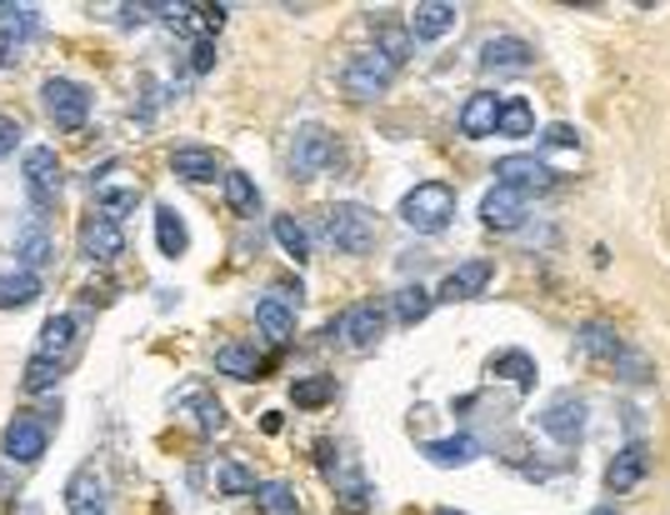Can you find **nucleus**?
I'll return each instance as SVG.
<instances>
[{"instance_id":"obj_4","label":"nucleus","mask_w":670,"mask_h":515,"mask_svg":"<svg viewBox=\"0 0 670 515\" xmlns=\"http://www.w3.org/2000/svg\"><path fill=\"white\" fill-rule=\"evenodd\" d=\"M396 70H400V65L386 61L381 51H361L356 61L346 65V95H350V101H375V95L390 91Z\"/></svg>"},{"instance_id":"obj_33","label":"nucleus","mask_w":670,"mask_h":515,"mask_svg":"<svg viewBox=\"0 0 670 515\" xmlns=\"http://www.w3.org/2000/svg\"><path fill=\"white\" fill-rule=\"evenodd\" d=\"M226 206L235 210V216H260V191L250 176H241V170H231L226 176Z\"/></svg>"},{"instance_id":"obj_46","label":"nucleus","mask_w":670,"mask_h":515,"mask_svg":"<svg viewBox=\"0 0 670 515\" xmlns=\"http://www.w3.org/2000/svg\"><path fill=\"white\" fill-rule=\"evenodd\" d=\"M440 515H461V511H440Z\"/></svg>"},{"instance_id":"obj_30","label":"nucleus","mask_w":670,"mask_h":515,"mask_svg":"<svg viewBox=\"0 0 670 515\" xmlns=\"http://www.w3.org/2000/svg\"><path fill=\"white\" fill-rule=\"evenodd\" d=\"M51 235H46V226L40 220H30L26 231H21V241H15V256H21V271H36V266H46L51 260Z\"/></svg>"},{"instance_id":"obj_42","label":"nucleus","mask_w":670,"mask_h":515,"mask_svg":"<svg viewBox=\"0 0 670 515\" xmlns=\"http://www.w3.org/2000/svg\"><path fill=\"white\" fill-rule=\"evenodd\" d=\"M216 40H195V51H191V65H195V70H201V76H206V70H210V65H216Z\"/></svg>"},{"instance_id":"obj_43","label":"nucleus","mask_w":670,"mask_h":515,"mask_svg":"<svg viewBox=\"0 0 670 515\" xmlns=\"http://www.w3.org/2000/svg\"><path fill=\"white\" fill-rule=\"evenodd\" d=\"M15 141H21V126H15L11 116H0V155H11Z\"/></svg>"},{"instance_id":"obj_39","label":"nucleus","mask_w":670,"mask_h":515,"mask_svg":"<svg viewBox=\"0 0 670 515\" xmlns=\"http://www.w3.org/2000/svg\"><path fill=\"white\" fill-rule=\"evenodd\" d=\"M335 396V381L331 375H310V381H296V405H325V400Z\"/></svg>"},{"instance_id":"obj_34","label":"nucleus","mask_w":670,"mask_h":515,"mask_svg":"<svg viewBox=\"0 0 670 515\" xmlns=\"http://www.w3.org/2000/svg\"><path fill=\"white\" fill-rule=\"evenodd\" d=\"M275 241H281V250L296 266H306L310 260V235H306V226H300L296 216H275Z\"/></svg>"},{"instance_id":"obj_11","label":"nucleus","mask_w":670,"mask_h":515,"mask_svg":"<svg viewBox=\"0 0 670 515\" xmlns=\"http://www.w3.org/2000/svg\"><path fill=\"white\" fill-rule=\"evenodd\" d=\"M541 430L545 436H555L561 446H576V440L585 436V400L555 396L551 405H545V415H541Z\"/></svg>"},{"instance_id":"obj_3","label":"nucleus","mask_w":670,"mask_h":515,"mask_svg":"<svg viewBox=\"0 0 670 515\" xmlns=\"http://www.w3.org/2000/svg\"><path fill=\"white\" fill-rule=\"evenodd\" d=\"M40 95H46V116H51L61 130H80L86 116H91V91H86L80 80L51 76L46 86H40Z\"/></svg>"},{"instance_id":"obj_25","label":"nucleus","mask_w":670,"mask_h":515,"mask_svg":"<svg viewBox=\"0 0 670 515\" xmlns=\"http://www.w3.org/2000/svg\"><path fill=\"white\" fill-rule=\"evenodd\" d=\"M95 206H101L105 220H126L130 210L141 206V185H111V181H95Z\"/></svg>"},{"instance_id":"obj_45","label":"nucleus","mask_w":670,"mask_h":515,"mask_svg":"<svg viewBox=\"0 0 670 515\" xmlns=\"http://www.w3.org/2000/svg\"><path fill=\"white\" fill-rule=\"evenodd\" d=\"M591 515H620V511H616V505H601V511H591Z\"/></svg>"},{"instance_id":"obj_8","label":"nucleus","mask_w":670,"mask_h":515,"mask_svg":"<svg viewBox=\"0 0 670 515\" xmlns=\"http://www.w3.org/2000/svg\"><path fill=\"white\" fill-rule=\"evenodd\" d=\"M40 30L36 5H0V61H15Z\"/></svg>"},{"instance_id":"obj_9","label":"nucleus","mask_w":670,"mask_h":515,"mask_svg":"<svg viewBox=\"0 0 670 515\" xmlns=\"http://www.w3.org/2000/svg\"><path fill=\"white\" fill-rule=\"evenodd\" d=\"M26 191L36 206H51L61 195V160H55L51 145H30L26 151Z\"/></svg>"},{"instance_id":"obj_1","label":"nucleus","mask_w":670,"mask_h":515,"mask_svg":"<svg viewBox=\"0 0 670 515\" xmlns=\"http://www.w3.org/2000/svg\"><path fill=\"white\" fill-rule=\"evenodd\" d=\"M451 216H455V191H451V185H440V181L415 185V191L400 201V220H405L415 235L446 231V226H451Z\"/></svg>"},{"instance_id":"obj_7","label":"nucleus","mask_w":670,"mask_h":515,"mask_svg":"<svg viewBox=\"0 0 670 515\" xmlns=\"http://www.w3.org/2000/svg\"><path fill=\"white\" fill-rule=\"evenodd\" d=\"M331 155H335L331 130H325V126H300L296 136H291V176H296V181L321 176Z\"/></svg>"},{"instance_id":"obj_19","label":"nucleus","mask_w":670,"mask_h":515,"mask_svg":"<svg viewBox=\"0 0 670 515\" xmlns=\"http://www.w3.org/2000/svg\"><path fill=\"white\" fill-rule=\"evenodd\" d=\"M501 95L490 91H476L471 101L461 105V136H471V141H486V136H495V120H501Z\"/></svg>"},{"instance_id":"obj_13","label":"nucleus","mask_w":670,"mask_h":515,"mask_svg":"<svg viewBox=\"0 0 670 515\" xmlns=\"http://www.w3.org/2000/svg\"><path fill=\"white\" fill-rule=\"evenodd\" d=\"M46 425L30 421V415H15L11 425H5V461L15 465H36L40 455H46Z\"/></svg>"},{"instance_id":"obj_14","label":"nucleus","mask_w":670,"mask_h":515,"mask_svg":"<svg viewBox=\"0 0 670 515\" xmlns=\"http://www.w3.org/2000/svg\"><path fill=\"white\" fill-rule=\"evenodd\" d=\"M530 61H536V51H530L520 36H495L480 46V65L486 70H495V76H516V70H530Z\"/></svg>"},{"instance_id":"obj_2","label":"nucleus","mask_w":670,"mask_h":515,"mask_svg":"<svg viewBox=\"0 0 670 515\" xmlns=\"http://www.w3.org/2000/svg\"><path fill=\"white\" fill-rule=\"evenodd\" d=\"M325 241L346 256H365L375 245V216L365 206H331L325 210Z\"/></svg>"},{"instance_id":"obj_21","label":"nucleus","mask_w":670,"mask_h":515,"mask_svg":"<svg viewBox=\"0 0 670 515\" xmlns=\"http://www.w3.org/2000/svg\"><path fill=\"white\" fill-rule=\"evenodd\" d=\"M170 170H176L181 181H216V176H220V155L206 151V145H181V151L170 155Z\"/></svg>"},{"instance_id":"obj_31","label":"nucleus","mask_w":670,"mask_h":515,"mask_svg":"<svg viewBox=\"0 0 670 515\" xmlns=\"http://www.w3.org/2000/svg\"><path fill=\"white\" fill-rule=\"evenodd\" d=\"M256 511L260 515H296L300 495L285 486V480H266V486H256Z\"/></svg>"},{"instance_id":"obj_17","label":"nucleus","mask_w":670,"mask_h":515,"mask_svg":"<svg viewBox=\"0 0 670 515\" xmlns=\"http://www.w3.org/2000/svg\"><path fill=\"white\" fill-rule=\"evenodd\" d=\"M645 471H650V451H645V440H631V446L606 465V486L616 490V495H626V490H635L645 480Z\"/></svg>"},{"instance_id":"obj_20","label":"nucleus","mask_w":670,"mask_h":515,"mask_svg":"<svg viewBox=\"0 0 670 515\" xmlns=\"http://www.w3.org/2000/svg\"><path fill=\"white\" fill-rule=\"evenodd\" d=\"M455 5H446V0H426V5H415V15H411V40H440L446 30H455Z\"/></svg>"},{"instance_id":"obj_5","label":"nucleus","mask_w":670,"mask_h":515,"mask_svg":"<svg viewBox=\"0 0 670 515\" xmlns=\"http://www.w3.org/2000/svg\"><path fill=\"white\" fill-rule=\"evenodd\" d=\"M381 331H386V310L375 306V300H361V306H350L340 321H331L325 325V335H340L350 350H371L375 340H381Z\"/></svg>"},{"instance_id":"obj_36","label":"nucleus","mask_w":670,"mask_h":515,"mask_svg":"<svg viewBox=\"0 0 670 515\" xmlns=\"http://www.w3.org/2000/svg\"><path fill=\"white\" fill-rule=\"evenodd\" d=\"M530 130H536V116H530V105L520 101V95H511V101L501 105L495 136H511V141H520V136H530Z\"/></svg>"},{"instance_id":"obj_28","label":"nucleus","mask_w":670,"mask_h":515,"mask_svg":"<svg viewBox=\"0 0 670 515\" xmlns=\"http://www.w3.org/2000/svg\"><path fill=\"white\" fill-rule=\"evenodd\" d=\"M426 455H430L436 465H471V461H480V440H476V436L426 440Z\"/></svg>"},{"instance_id":"obj_41","label":"nucleus","mask_w":670,"mask_h":515,"mask_svg":"<svg viewBox=\"0 0 670 515\" xmlns=\"http://www.w3.org/2000/svg\"><path fill=\"white\" fill-rule=\"evenodd\" d=\"M375 51L386 55V61H396V65H400V61H405V51H411V30H386Z\"/></svg>"},{"instance_id":"obj_10","label":"nucleus","mask_w":670,"mask_h":515,"mask_svg":"<svg viewBox=\"0 0 670 515\" xmlns=\"http://www.w3.org/2000/svg\"><path fill=\"white\" fill-rule=\"evenodd\" d=\"M80 256L95 260V266H105V260L126 256V231H120L116 220L91 216L86 226H80Z\"/></svg>"},{"instance_id":"obj_37","label":"nucleus","mask_w":670,"mask_h":515,"mask_svg":"<svg viewBox=\"0 0 670 515\" xmlns=\"http://www.w3.org/2000/svg\"><path fill=\"white\" fill-rule=\"evenodd\" d=\"M216 486H220V495H256V476H250L241 461H220Z\"/></svg>"},{"instance_id":"obj_38","label":"nucleus","mask_w":670,"mask_h":515,"mask_svg":"<svg viewBox=\"0 0 670 515\" xmlns=\"http://www.w3.org/2000/svg\"><path fill=\"white\" fill-rule=\"evenodd\" d=\"M55 381H61V361H46V356H30L26 381H21V386H26L30 396H40V390H55Z\"/></svg>"},{"instance_id":"obj_16","label":"nucleus","mask_w":670,"mask_h":515,"mask_svg":"<svg viewBox=\"0 0 670 515\" xmlns=\"http://www.w3.org/2000/svg\"><path fill=\"white\" fill-rule=\"evenodd\" d=\"M155 11L166 15L170 26L191 30L195 40H216V30L226 26V5H155Z\"/></svg>"},{"instance_id":"obj_12","label":"nucleus","mask_w":670,"mask_h":515,"mask_svg":"<svg viewBox=\"0 0 670 515\" xmlns=\"http://www.w3.org/2000/svg\"><path fill=\"white\" fill-rule=\"evenodd\" d=\"M65 515H105V476L95 465H80L65 486Z\"/></svg>"},{"instance_id":"obj_18","label":"nucleus","mask_w":670,"mask_h":515,"mask_svg":"<svg viewBox=\"0 0 670 515\" xmlns=\"http://www.w3.org/2000/svg\"><path fill=\"white\" fill-rule=\"evenodd\" d=\"M490 275H495V266H490V260H465V266H455V271L440 281L436 300H471V296H480V291L490 285Z\"/></svg>"},{"instance_id":"obj_6","label":"nucleus","mask_w":670,"mask_h":515,"mask_svg":"<svg viewBox=\"0 0 670 515\" xmlns=\"http://www.w3.org/2000/svg\"><path fill=\"white\" fill-rule=\"evenodd\" d=\"M495 185L520 195H545L555 185V170L536 155H505V160H495Z\"/></svg>"},{"instance_id":"obj_44","label":"nucleus","mask_w":670,"mask_h":515,"mask_svg":"<svg viewBox=\"0 0 670 515\" xmlns=\"http://www.w3.org/2000/svg\"><path fill=\"white\" fill-rule=\"evenodd\" d=\"M541 141H545V145H580V136H576L570 126H551V130L541 136Z\"/></svg>"},{"instance_id":"obj_29","label":"nucleus","mask_w":670,"mask_h":515,"mask_svg":"<svg viewBox=\"0 0 670 515\" xmlns=\"http://www.w3.org/2000/svg\"><path fill=\"white\" fill-rule=\"evenodd\" d=\"M36 296H40V275L36 271L0 275V310H26Z\"/></svg>"},{"instance_id":"obj_35","label":"nucleus","mask_w":670,"mask_h":515,"mask_svg":"<svg viewBox=\"0 0 670 515\" xmlns=\"http://www.w3.org/2000/svg\"><path fill=\"white\" fill-rule=\"evenodd\" d=\"M430 306H436V296H430L426 285H405V291H396V321H400V325L426 321Z\"/></svg>"},{"instance_id":"obj_22","label":"nucleus","mask_w":670,"mask_h":515,"mask_svg":"<svg viewBox=\"0 0 670 515\" xmlns=\"http://www.w3.org/2000/svg\"><path fill=\"white\" fill-rule=\"evenodd\" d=\"M576 340H580L585 356H595V361H620V356H626V340H620L616 325H606V321H585Z\"/></svg>"},{"instance_id":"obj_24","label":"nucleus","mask_w":670,"mask_h":515,"mask_svg":"<svg viewBox=\"0 0 670 515\" xmlns=\"http://www.w3.org/2000/svg\"><path fill=\"white\" fill-rule=\"evenodd\" d=\"M155 245H160V256H185L191 250V231H185V220L176 216V206H155Z\"/></svg>"},{"instance_id":"obj_26","label":"nucleus","mask_w":670,"mask_h":515,"mask_svg":"<svg viewBox=\"0 0 670 515\" xmlns=\"http://www.w3.org/2000/svg\"><path fill=\"white\" fill-rule=\"evenodd\" d=\"M256 325L271 335V340H291V331H296V306L281 296H266L256 306Z\"/></svg>"},{"instance_id":"obj_32","label":"nucleus","mask_w":670,"mask_h":515,"mask_svg":"<svg viewBox=\"0 0 670 515\" xmlns=\"http://www.w3.org/2000/svg\"><path fill=\"white\" fill-rule=\"evenodd\" d=\"M490 375H505V381H516L520 390L536 386V361H530L526 350H501L495 361H490Z\"/></svg>"},{"instance_id":"obj_15","label":"nucleus","mask_w":670,"mask_h":515,"mask_svg":"<svg viewBox=\"0 0 670 515\" xmlns=\"http://www.w3.org/2000/svg\"><path fill=\"white\" fill-rule=\"evenodd\" d=\"M480 220H486L490 231H520V226H526V195L495 185V191H486V201H480Z\"/></svg>"},{"instance_id":"obj_27","label":"nucleus","mask_w":670,"mask_h":515,"mask_svg":"<svg viewBox=\"0 0 670 515\" xmlns=\"http://www.w3.org/2000/svg\"><path fill=\"white\" fill-rule=\"evenodd\" d=\"M216 371H220V375H231V381H260L266 361H260L250 346H220V350H216Z\"/></svg>"},{"instance_id":"obj_40","label":"nucleus","mask_w":670,"mask_h":515,"mask_svg":"<svg viewBox=\"0 0 670 515\" xmlns=\"http://www.w3.org/2000/svg\"><path fill=\"white\" fill-rule=\"evenodd\" d=\"M195 421H201V430H226V411H220V400L210 396H195Z\"/></svg>"},{"instance_id":"obj_23","label":"nucleus","mask_w":670,"mask_h":515,"mask_svg":"<svg viewBox=\"0 0 670 515\" xmlns=\"http://www.w3.org/2000/svg\"><path fill=\"white\" fill-rule=\"evenodd\" d=\"M70 350H76V316H51V321L40 325L36 356H46V361H65Z\"/></svg>"}]
</instances>
